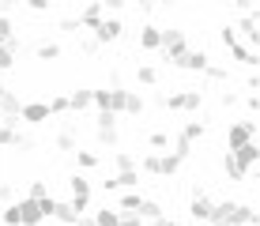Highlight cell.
<instances>
[{
  "mask_svg": "<svg viewBox=\"0 0 260 226\" xmlns=\"http://www.w3.org/2000/svg\"><path fill=\"white\" fill-rule=\"evenodd\" d=\"M204 132H208V124H204V121H185V128H181V136H185L189 143L204 140Z\"/></svg>",
  "mask_w": 260,
  "mask_h": 226,
  "instance_id": "30",
  "label": "cell"
},
{
  "mask_svg": "<svg viewBox=\"0 0 260 226\" xmlns=\"http://www.w3.org/2000/svg\"><path fill=\"white\" fill-rule=\"evenodd\" d=\"M245 106H249V113L260 110V94H256V90H249V94H245Z\"/></svg>",
  "mask_w": 260,
  "mask_h": 226,
  "instance_id": "47",
  "label": "cell"
},
{
  "mask_svg": "<svg viewBox=\"0 0 260 226\" xmlns=\"http://www.w3.org/2000/svg\"><path fill=\"white\" fill-rule=\"evenodd\" d=\"M162 226H181V222H174V219H162Z\"/></svg>",
  "mask_w": 260,
  "mask_h": 226,
  "instance_id": "52",
  "label": "cell"
},
{
  "mask_svg": "<svg viewBox=\"0 0 260 226\" xmlns=\"http://www.w3.org/2000/svg\"><path fill=\"white\" fill-rule=\"evenodd\" d=\"M158 30H162V26L143 23V30H140V49L143 53H158Z\"/></svg>",
  "mask_w": 260,
  "mask_h": 226,
  "instance_id": "18",
  "label": "cell"
},
{
  "mask_svg": "<svg viewBox=\"0 0 260 226\" xmlns=\"http://www.w3.org/2000/svg\"><path fill=\"white\" fill-rule=\"evenodd\" d=\"M181 166H185V162L177 155H158V177H174Z\"/></svg>",
  "mask_w": 260,
  "mask_h": 226,
  "instance_id": "23",
  "label": "cell"
},
{
  "mask_svg": "<svg viewBox=\"0 0 260 226\" xmlns=\"http://www.w3.org/2000/svg\"><path fill=\"white\" fill-rule=\"evenodd\" d=\"M0 83H4V72H0Z\"/></svg>",
  "mask_w": 260,
  "mask_h": 226,
  "instance_id": "53",
  "label": "cell"
},
{
  "mask_svg": "<svg viewBox=\"0 0 260 226\" xmlns=\"http://www.w3.org/2000/svg\"><path fill=\"white\" fill-rule=\"evenodd\" d=\"M26 8H30V12H38V15H46L49 12V0H23Z\"/></svg>",
  "mask_w": 260,
  "mask_h": 226,
  "instance_id": "44",
  "label": "cell"
},
{
  "mask_svg": "<svg viewBox=\"0 0 260 226\" xmlns=\"http://www.w3.org/2000/svg\"><path fill=\"white\" fill-rule=\"evenodd\" d=\"M72 155H76V166H79V170H94L98 162H102L98 151H72Z\"/></svg>",
  "mask_w": 260,
  "mask_h": 226,
  "instance_id": "29",
  "label": "cell"
},
{
  "mask_svg": "<svg viewBox=\"0 0 260 226\" xmlns=\"http://www.w3.org/2000/svg\"><path fill=\"white\" fill-rule=\"evenodd\" d=\"M204 79H211V83H222V79H230V68H222V64H208L200 72Z\"/></svg>",
  "mask_w": 260,
  "mask_h": 226,
  "instance_id": "35",
  "label": "cell"
},
{
  "mask_svg": "<svg viewBox=\"0 0 260 226\" xmlns=\"http://www.w3.org/2000/svg\"><path fill=\"white\" fill-rule=\"evenodd\" d=\"M143 106H147V102H143V94L128 90V94H124V110H121V113H128V117H140V113H143Z\"/></svg>",
  "mask_w": 260,
  "mask_h": 226,
  "instance_id": "26",
  "label": "cell"
},
{
  "mask_svg": "<svg viewBox=\"0 0 260 226\" xmlns=\"http://www.w3.org/2000/svg\"><path fill=\"white\" fill-rule=\"evenodd\" d=\"M68 192H72V196H68V204L76 207L79 215L91 207V192H94V188H91V181H87L83 174H72V177H68Z\"/></svg>",
  "mask_w": 260,
  "mask_h": 226,
  "instance_id": "5",
  "label": "cell"
},
{
  "mask_svg": "<svg viewBox=\"0 0 260 226\" xmlns=\"http://www.w3.org/2000/svg\"><path fill=\"white\" fill-rule=\"evenodd\" d=\"M113 185L117 188H140V170H117Z\"/></svg>",
  "mask_w": 260,
  "mask_h": 226,
  "instance_id": "27",
  "label": "cell"
},
{
  "mask_svg": "<svg viewBox=\"0 0 260 226\" xmlns=\"http://www.w3.org/2000/svg\"><path fill=\"white\" fill-rule=\"evenodd\" d=\"M158 110H174V113H196L204 106V90H177V94H158L155 98Z\"/></svg>",
  "mask_w": 260,
  "mask_h": 226,
  "instance_id": "2",
  "label": "cell"
},
{
  "mask_svg": "<svg viewBox=\"0 0 260 226\" xmlns=\"http://www.w3.org/2000/svg\"><path fill=\"white\" fill-rule=\"evenodd\" d=\"M15 207H19V226H42V222H46V215H42L38 200H30V196H23Z\"/></svg>",
  "mask_w": 260,
  "mask_h": 226,
  "instance_id": "13",
  "label": "cell"
},
{
  "mask_svg": "<svg viewBox=\"0 0 260 226\" xmlns=\"http://www.w3.org/2000/svg\"><path fill=\"white\" fill-rule=\"evenodd\" d=\"M79 49H83V53H87V57H94V53H98V49H102V45H98L94 38H83V42H79Z\"/></svg>",
  "mask_w": 260,
  "mask_h": 226,
  "instance_id": "45",
  "label": "cell"
},
{
  "mask_svg": "<svg viewBox=\"0 0 260 226\" xmlns=\"http://www.w3.org/2000/svg\"><path fill=\"white\" fill-rule=\"evenodd\" d=\"M94 226H117V207H102V211L91 215Z\"/></svg>",
  "mask_w": 260,
  "mask_h": 226,
  "instance_id": "34",
  "label": "cell"
},
{
  "mask_svg": "<svg viewBox=\"0 0 260 226\" xmlns=\"http://www.w3.org/2000/svg\"><path fill=\"white\" fill-rule=\"evenodd\" d=\"M230 57H234L238 64H245V68H256V64H260V53L253 49V45H245V42H234V45H230Z\"/></svg>",
  "mask_w": 260,
  "mask_h": 226,
  "instance_id": "16",
  "label": "cell"
},
{
  "mask_svg": "<svg viewBox=\"0 0 260 226\" xmlns=\"http://www.w3.org/2000/svg\"><path fill=\"white\" fill-rule=\"evenodd\" d=\"M136 79H140L143 87H155V83H158V68H155V64H140V68H136Z\"/></svg>",
  "mask_w": 260,
  "mask_h": 226,
  "instance_id": "32",
  "label": "cell"
},
{
  "mask_svg": "<svg viewBox=\"0 0 260 226\" xmlns=\"http://www.w3.org/2000/svg\"><path fill=\"white\" fill-rule=\"evenodd\" d=\"M249 140H256V121H230L226 147L234 151V147H241V143H249Z\"/></svg>",
  "mask_w": 260,
  "mask_h": 226,
  "instance_id": "9",
  "label": "cell"
},
{
  "mask_svg": "<svg viewBox=\"0 0 260 226\" xmlns=\"http://www.w3.org/2000/svg\"><path fill=\"white\" fill-rule=\"evenodd\" d=\"M136 211L143 215V219H162V215H166V211H162V204H158V200H147V196H143V204L136 207Z\"/></svg>",
  "mask_w": 260,
  "mask_h": 226,
  "instance_id": "31",
  "label": "cell"
},
{
  "mask_svg": "<svg viewBox=\"0 0 260 226\" xmlns=\"http://www.w3.org/2000/svg\"><path fill=\"white\" fill-rule=\"evenodd\" d=\"M46 106H49V117H64L68 113V94H53Z\"/></svg>",
  "mask_w": 260,
  "mask_h": 226,
  "instance_id": "36",
  "label": "cell"
},
{
  "mask_svg": "<svg viewBox=\"0 0 260 226\" xmlns=\"http://www.w3.org/2000/svg\"><path fill=\"white\" fill-rule=\"evenodd\" d=\"M57 26H60L64 34H76V30H83V26H79V15H68V19H60Z\"/></svg>",
  "mask_w": 260,
  "mask_h": 226,
  "instance_id": "42",
  "label": "cell"
},
{
  "mask_svg": "<svg viewBox=\"0 0 260 226\" xmlns=\"http://www.w3.org/2000/svg\"><path fill=\"white\" fill-rule=\"evenodd\" d=\"M94 140L102 143V147H117V113L110 110H98V124H94Z\"/></svg>",
  "mask_w": 260,
  "mask_h": 226,
  "instance_id": "6",
  "label": "cell"
},
{
  "mask_svg": "<svg viewBox=\"0 0 260 226\" xmlns=\"http://www.w3.org/2000/svg\"><path fill=\"white\" fill-rule=\"evenodd\" d=\"M12 196H15V188L8 185V181H0V200H4V204H12Z\"/></svg>",
  "mask_w": 260,
  "mask_h": 226,
  "instance_id": "48",
  "label": "cell"
},
{
  "mask_svg": "<svg viewBox=\"0 0 260 226\" xmlns=\"http://www.w3.org/2000/svg\"><path fill=\"white\" fill-rule=\"evenodd\" d=\"M140 204H143V192H140V188H124V192L117 196V211H136Z\"/></svg>",
  "mask_w": 260,
  "mask_h": 226,
  "instance_id": "21",
  "label": "cell"
},
{
  "mask_svg": "<svg viewBox=\"0 0 260 226\" xmlns=\"http://www.w3.org/2000/svg\"><path fill=\"white\" fill-rule=\"evenodd\" d=\"M113 166L117 170H136V158H132L128 151H113Z\"/></svg>",
  "mask_w": 260,
  "mask_h": 226,
  "instance_id": "38",
  "label": "cell"
},
{
  "mask_svg": "<svg viewBox=\"0 0 260 226\" xmlns=\"http://www.w3.org/2000/svg\"><path fill=\"white\" fill-rule=\"evenodd\" d=\"M222 174H226L230 181H249V174H245V170H241L238 162H234V155H230V151L222 155Z\"/></svg>",
  "mask_w": 260,
  "mask_h": 226,
  "instance_id": "24",
  "label": "cell"
},
{
  "mask_svg": "<svg viewBox=\"0 0 260 226\" xmlns=\"http://www.w3.org/2000/svg\"><path fill=\"white\" fill-rule=\"evenodd\" d=\"M34 57H38V60H57L60 57V45L57 42H38V45H34Z\"/></svg>",
  "mask_w": 260,
  "mask_h": 226,
  "instance_id": "28",
  "label": "cell"
},
{
  "mask_svg": "<svg viewBox=\"0 0 260 226\" xmlns=\"http://www.w3.org/2000/svg\"><path fill=\"white\" fill-rule=\"evenodd\" d=\"M19 121H26V124H46L49 121V106L46 102H23L19 106Z\"/></svg>",
  "mask_w": 260,
  "mask_h": 226,
  "instance_id": "15",
  "label": "cell"
},
{
  "mask_svg": "<svg viewBox=\"0 0 260 226\" xmlns=\"http://www.w3.org/2000/svg\"><path fill=\"white\" fill-rule=\"evenodd\" d=\"M0 45H8V49H19V34H15L12 19H8L4 12H0Z\"/></svg>",
  "mask_w": 260,
  "mask_h": 226,
  "instance_id": "20",
  "label": "cell"
},
{
  "mask_svg": "<svg viewBox=\"0 0 260 226\" xmlns=\"http://www.w3.org/2000/svg\"><path fill=\"white\" fill-rule=\"evenodd\" d=\"M260 15L256 12H241V19L234 23V34H241V38H245V45H253L256 49V42H260Z\"/></svg>",
  "mask_w": 260,
  "mask_h": 226,
  "instance_id": "10",
  "label": "cell"
},
{
  "mask_svg": "<svg viewBox=\"0 0 260 226\" xmlns=\"http://www.w3.org/2000/svg\"><path fill=\"white\" fill-rule=\"evenodd\" d=\"M102 15H106L102 0H91V4H83V12H79V26H83V30H94Z\"/></svg>",
  "mask_w": 260,
  "mask_h": 226,
  "instance_id": "17",
  "label": "cell"
},
{
  "mask_svg": "<svg viewBox=\"0 0 260 226\" xmlns=\"http://www.w3.org/2000/svg\"><path fill=\"white\" fill-rule=\"evenodd\" d=\"M94 42L98 45H113V42H121V34H124V23L117 19V15H102L98 19V26H94Z\"/></svg>",
  "mask_w": 260,
  "mask_h": 226,
  "instance_id": "7",
  "label": "cell"
},
{
  "mask_svg": "<svg viewBox=\"0 0 260 226\" xmlns=\"http://www.w3.org/2000/svg\"><path fill=\"white\" fill-rule=\"evenodd\" d=\"M0 94H4V83H0Z\"/></svg>",
  "mask_w": 260,
  "mask_h": 226,
  "instance_id": "54",
  "label": "cell"
},
{
  "mask_svg": "<svg viewBox=\"0 0 260 226\" xmlns=\"http://www.w3.org/2000/svg\"><path fill=\"white\" fill-rule=\"evenodd\" d=\"M234 4L241 8V12H256V0H234Z\"/></svg>",
  "mask_w": 260,
  "mask_h": 226,
  "instance_id": "49",
  "label": "cell"
},
{
  "mask_svg": "<svg viewBox=\"0 0 260 226\" xmlns=\"http://www.w3.org/2000/svg\"><path fill=\"white\" fill-rule=\"evenodd\" d=\"M0 4H4V8H19L23 0H0Z\"/></svg>",
  "mask_w": 260,
  "mask_h": 226,
  "instance_id": "51",
  "label": "cell"
},
{
  "mask_svg": "<svg viewBox=\"0 0 260 226\" xmlns=\"http://www.w3.org/2000/svg\"><path fill=\"white\" fill-rule=\"evenodd\" d=\"M208 226H211V222H208Z\"/></svg>",
  "mask_w": 260,
  "mask_h": 226,
  "instance_id": "55",
  "label": "cell"
},
{
  "mask_svg": "<svg viewBox=\"0 0 260 226\" xmlns=\"http://www.w3.org/2000/svg\"><path fill=\"white\" fill-rule=\"evenodd\" d=\"M208 64H211V57H208L204 49H185L181 57H177L174 68H181V72H204Z\"/></svg>",
  "mask_w": 260,
  "mask_h": 226,
  "instance_id": "12",
  "label": "cell"
},
{
  "mask_svg": "<svg viewBox=\"0 0 260 226\" xmlns=\"http://www.w3.org/2000/svg\"><path fill=\"white\" fill-rule=\"evenodd\" d=\"M19 106H23V98L4 90L0 94V124H19Z\"/></svg>",
  "mask_w": 260,
  "mask_h": 226,
  "instance_id": "11",
  "label": "cell"
},
{
  "mask_svg": "<svg viewBox=\"0 0 260 226\" xmlns=\"http://www.w3.org/2000/svg\"><path fill=\"white\" fill-rule=\"evenodd\" d=\"M12 68H15V49L0 45V72H12Z\"/></svg>",
  "mask_w": 260,
  "mask_h": 226,
  "instance_id": "39",
  "label": "cell"
},
{
  "mask_svg": "<svg viewBox=\"0 0 260 226\" xmlns=\"http://www.w3.org/2000/svg\"><path fill=\"white\" fill-rule=\"evenodd\" d=\"M211 211H215V200L204 192L200 185H196V188H192V200H189V219L208 226V222H211Z\"/></svg>",
  "mask_w": 260,
  "mask_h": 226,
  "instance_id": "8",
  "label": "cell"
},
{
  "mask_svg": "<svg viewBox=\"0 0 260 226\" xmlns=\"http://www.w3.org/2000/svg\"><path fill=\"white\" fill-rule=\"evenodd\" d=\"M76 226H94V219H91V215L83 211V215H79V219H76Z\"/></svg>",
  "mask_w": 260,
  "mask_h": 226,
  "instance_id": "50",
  "label": "cell"
},
{
  "mask_svg": "<svg viewBox=\"0 0 260 226\" xmlns=\"http://www.w3.org/2000/svg\"><path fill=\"white\" fill-rule=\"evenodd\" d=\"M170 147H174V151H170V155H177V158H181V162H189V158H192V143H189V140H185V136H177V140H174V143H170Z\"/></svg>",
  "mask_w": 260,
  "mask_h": 226,
  "instance_id": "33",
  "label": "cell"
},
{
  "mask_svg": "<svg viewBox=\"0 0 260 226\" xmlns=\"http://www.w3.org/2000/svg\"><path fill=\"white\" fill-rule=\"evenodd\" d=\"M0 219H4V226H19V207H15V204H4Z\"/></svg>",
  "mask_w": 260,
  "mask_h": 226,
  "instance_id": "40",
  "label": "cell"
},
{
  "mask_svg": "<svg viewBox=\"0 0 260 226\" xmlns=\"http://www.w3.org/2000/svg\"><path fill=\"white\" fill-rule=\"evenodd\" d=\"M87 106H91V90H87V87H79V90L68 94V113H83Z\"/></svg>",
  "mask_w": 260,
  "mask_h": 226,
  "instance_id": "22",
  "label": "cell"
},
{
  "mask_svg": "<svg viewBox=\"0 0 260 226\" xmlns=\"http://www.w3.org/2000/svg\"><path fill=\"white\" fill-rule=\"evenodd\" d=\"M219 42L226 45V49H230V45H234V42H241L238 34H234V23H226V26H222V30H219Z\"/></svg>",
  "mask_w": 260,
  "mask_h": 226,
  "instance_id": "41",
  "label": "cell"
},
{
  "mask_svg": "<svg viewBox=\"0 0 260 226\" xmlns=\"http://www.w3.org/2000/svg\"><path fill=\"white\" fill-rule=\"evenodd\" d=\"M230 155H234V162L249 174V170L256 166V158H260V147H256V140H249V143H241V147H234Z\"/></svg>",
  "mask_w": 260,
  "mask_h": 226,
  "instance_id": "14",
  "label": "cell"
},
{
  "mask_svg": "<svg viewBox=\"0 0 260 226\" xmlns=\"http://www.w3.org/2000/svg\"><path fill=\"white\" fill-rule=\"evenodd\" d=\"M26 196H30V200H42V196H49V185H46V181H34Z\"/></svg>",
  "mask_w": 260,
  "mask_h": 226,
  "instance_id": "43",
  "label": "cell"
},
{
  "mask_svg": "<svg viewBox=\"0 0 260 226\" xmlns=\"http://www.w3.org/2000/svg\"><path fill=\"white\" fill-rule=\"evenodd\" d=\"M211 226H260V215L253 211V204H238V200H215Z\"/></svg>",
  "mask_w": 260,
  "mask_h": 226,
  "instance_id": "1",
  "label": "cell"
},
{
  "mask_svg": "<svg viewBox=\"0 0 260 226\" xmlns=\"http://www.w3.org/2000/svg\"><path fill=\"white\" fill-rule=\"evenodd\" d=\"M170 143H174V140H170V132H151L147 136V147H155V151H166Z\"/></svg>",
  "mask_w": 260,
  "mask_h": 226,
  "instance_id": "37",
  "label": "cell"
},
{
  "mask_svg": "<svg viewBox=\"0 0 260 226\" xmlns=\"http://www.w3.org/2000/svg\"><path fill=\"white\" fill-rule=\"evenodd\" d=\"M57 151H64V155L76 151V124H64V132L57 136Z\"/></svg>",
  "mask_w": 260,
  "mask_h": 226,
  "instance_id": "25",
  "label": "cell"
},
{
  "mask_svg": "<svg viewBox=\"0 0 260 226\" xmlns=\"http://www.w3.org/2000/svg\"><path fill=\"white\" fill-rule=\"evenodd\" d=\"M124 4H128V0H102V8H106V12H110V15H117L121 8H124Z\"/></svg>",
  "mask_w": 260,
  "mask_h": 226,
  "instance_id": "46",
  "label": "cell"
},
{
  "mask_svg": "<svg viewBox=\"0 0 260 226\" xmlns=\"http://www.w3.org/2000/svg\"><path fill=\"white\" fill-rule=\"evenodd\" d=\"M49 219H57V222H64V226H76L79 211H76L68 200H57V204H53V215H49Z\"/></svg>",
  "mask_w": 260,
  "mask_h": 226,
  "instance_id": "19",
  "label": "cell"
},
{
  "mask_svg": "<svg viewBox=\"0 0 260 226\" xmlns=\"http://www.w3.org/2000/svg\"><path fill=\"white\" fill-rule=\"evenodd\" d=\"M189 49V42H185V30H177V26H166V30H158V57L166 60V64H177V57Z\"/></svg>",
  "mask_w": 260,
  "mask_h": 226,
  "instance_id": "3",
  "label": "cell"
},
{
  "mask_svg": "<svg viewBox=\"0 0 260 226\" xmlns=\"http://www.w3.org/2000/svg\"><path fill=\"white\" fill-rule=\"evenodd\" d=\"M124 90L121 83H110L106 90H91V106H98V110H110V113H121L124 110Z\"/></svg>",
  "mask_w": 260,
  "mask_h": 226,
  "instance_id": "4",
  "label": "cell"
}]
</instances>
